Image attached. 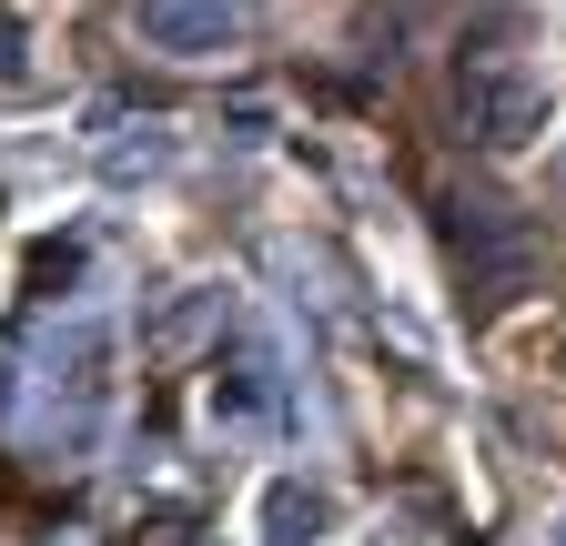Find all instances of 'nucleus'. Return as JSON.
Masks as SVG:
<instances>
[{"instance_id": "f257e3e1", "label": "nucleus", "mask_w": 566, "mask_h": 546, "mask_svg": "<svg viewBox=\"0 0 566 546\" xmlns=\"http://www.w3.org/2000/svg\"><path fill=\"white\" fill-rule=\"evenodd\" d=\"M455 112H465V132H475L485 153H516V143H536V132H546L556 92H546L536 61H516V51H475L465 72H455Z\"/></svg>"}, {"instance_id": "f03ea898", "label": "nucleus", "mask_w": 566, "mask_h": 546, "mask_svg": "<svg viewBox=\"0 0 566 546\" xmlns=\"http://www.w3.org/2000/svg\"><path fill=\"white\" fill-rule=\"evenodd\" d=\"M132 31L172 61H212V51L253 41V0H132Z\"/></svg>"}, {"instance_id": "7ed1b4c3", "label": "nucleus", "mask_w": 566, "mask_h": 546, "mask_svg": "<svg viewBox=\"0 0 566 546\" xmlns=\"http://www.w3.org/2000/svg\"><path fill=\"white\" fill-rule=\"evenodd\" d=\"M324 526H334V496L324 486H294V475L263 486V546H314Z\"/></svg>"}, {"instance_id": "20e7f679", "label": "nucleus", "mask_w": 566, "mask_h": 546, "mask_svg": "<svg viewBox=\"0 0 566 546\" xmlns=\"http://www.w3.org/2000/svg\"><path fill=\"white\" fill-rule=\"evenodd\" d=\"M556 546H566V536H556Z\"/></svg>"}]
</instances>
